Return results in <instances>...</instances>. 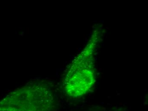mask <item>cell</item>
<instances>
[{
  "label": "cell",
  "instance_id": "6da1fadb",
  "mask_svg": "<svg viewBox=\"0 0 148 111\" xmlns=\"http://www.w3.org/2000/svg\"><path fill=\"white\" fill-rule=\"evenodd\" d=\"M91 46L74 60L69 68L65 80V88L69 96L78 97L90 91L94 81L92 62L93 48Z\"/></svg>",
  "mask_w": 148,
  "mask_h": 111
},
{
  "label": "cell",
  "instance_id": "7a4b0ae2",
  "mask_svg": "<svg viewBox=\"0 0 148 111\" xmlns=\"http://www.w3.org/2000/svg\"><path fill=\"white\" fill-rule=\"evenodd\" d=\"M15 94L12 111H52L55 106L51 92L40 84L25 86Z\"/></svg>",
  "mask_w": 148,
  "mask_h": 111
}]
</instances>
